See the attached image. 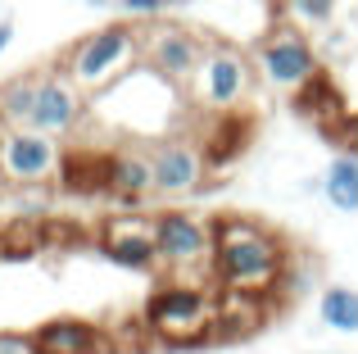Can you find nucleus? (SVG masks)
Instances as JSON below:
<instances>
[{"label": "nucleus", "mask_w": 358, "mask_h": 354, "mask_svg": "<svg viewBox=\"0 0 358 354\" xmlns=\"http://www.w3.org/2000/svg\"><path fill=\"white\" fill-rule=\"evenodd\" d=\"M186 91L177 82H168L164 73H155L150 64H136L131 73H122L118 82H109L105 91L87 100V114L100 118L114 141H127V146H141V141H168L177 136L186 118Z\"/></svg>", "instance_id": "obj_1"}, {"label": "nucleus", "mask_w": 358, "mask_h": 354, "mask_svg": "<svg viewBox=\"0 0 358 354\" xmlns=\"http://www.w3.org/2000/svg\"><path fill=\"white\" fill-rule=\"evenodd\" d=\"M286 273V241L254 218H218L213 222V286L241 295L277 291Z\"/></svg>", "instance_id": "obj_2"}, {"label": "nucleus", "mask_w": 358, "mask_h": 354, "mask_svg": "<svg viewBox=\"0 0 358 354\" xmlns=\"http://www.w3.org/2000/svg\"><path fill=\"white\" fill-rule=\"evenodd\" d=\"M136 64H141V32L131 23H109V27H100V32L82 36V41L64 55L59 73L91 100L96 91H105L109 82H118L122 73H131Z\"/></svg>", "instance_id": "obj_3"}, {"label": "nucleus", "mask_w": 358, "mask_h": 354, "mask_svg": "<svg viewBox=\"0 0 358 354\" xmlns=\"http://www.w3.org/2000/svg\"><path fill=\"white\" fill-rule=\"evenodd\" d=\"M213 318H218V300L209 286L168 282L145 300V327L164 346H204L213 337Z\"/></svg>", "instance_id": "obj_4"}, {"label": "nucleus", "mask_w": 358, "mask_h": 354, "mask_svg": "<svg viewBox=\"0 0 358 354\" xmlns=\"http://www.w3.org/2000/svg\"><path fill=\"white\" fill-rule=\"evenodd\" d=\"M254 69H259V78L268 82L272 91L295 96L299 87H308V82L322 73V59H317V45L308 41V32H299L286 18H277V23L259 36V45H254Z\"/></svg>", "instance_id": "obj_5"}, {"label": "nucleus", "mask_w": 358, "mask_h": 354, "mask_svg": "<svg viewBox=\"0 0 358 354\" xmlns=\"http://www.w3.org/2000/svg\"><path fill=\"white\" fill-rule=\"evenodd\" d=\"M250 87H254L250 59H245L241 50H231V45L209 41L204 64L195 69V78L186 82V100H191L195 109H204V114H231L236 105H245Z\"/></svg>", "instance_id": "obj_6"}, {"label": "nucleus", "mask_w": 358, "mask_h": 354, "mask_svg": "<svg viewBox=\"0 0 358 354\" xmlns=\"http://www.w3.org/2000/svg\"><path fill=\"white\" fill-rule=\"evenodd\" d=\"M155 218V250L159 264H168L177 273V282L186 277V268L213 273V222L195 218L186 209H159Z\"/></svg>", "instance_id": "obj_7"}, {"label": "nucleus", "mask_w": 358, "mask_h": 354, "mask_svg": "<svg viewBox=\"0 0 358 354\" xmlns=\"http://www.w3.org/2000/svg\"><path fill=\"white\" fill-rule=\"evenodd\" d=\"M59 141L32 127H9L0 132V182L9 186H50L59 177Z\"/></svg>", "instance_id": "obj_8"}, {"label": "nucleus", "mask_w": 358, "mask_h": 354, "mask_svg": "<svg viewBox=\"0 0 358 354\" xmlns=\"http://www.w3.org/2000/svg\"><path fill=\"white\" fill-rule=\"evenodd\" d=\"M204 50H209V41H204L195 27H182V23H159L155 18V27L141 32V64L164 73V78L177 82L182 91H186V82L195 78V69L204 64Z\"/></svg>", "instance_id": "obj_9"}, {"label": "nucleus", "mask_w": 358, "mask_h": 354, "mask_svg": "<svg viewBox=\"0 0 358 354\" xmlns=\"http://www.w3.org/2000/svg\"><path fill=\"white\" fill-rule=\"evenodd\" d=\"M100 255L127 273H155L159 250H155V218L141 209H122L100 227Z\"/></svg>", "instance_id": "obj_10"}, {"label": "nucleus", "mask_w": 358, "mask_h": 354, "mask_svg": "<svg viewBox=\"0 0 358 354\" xmlns=\"http://www.w3.org/2000/svg\"><path fill=\"white\" fill-rule=\"evenodd\" d=\"M150 169H155V195H195L209 182L204 146L186 141V136H168V141L150 146Z\"/></svg>", "instance_id": "obj_11"}, {"label": "nucleus", "mask_w": 358, "mask_h": 354, "mask_svg": "<svg viewBox=\"0 0 358 354\" xmlns=\"http://www.w3.org/2000/svg\"><path fill=\"white\" fill-rule=\"evenodd\" d=\"M82 114H87V96H82L64 73H50V78L36 82V100H32V114H27L23 127L45 132V136L59 141V136H69L73 127L82 123Z\"/></svg>", "instance_id": "obj_12"}, {"label": "nucleus", "mask_w": 358, "mask_h": 354, "mask_svg": "<svg viewBox=\"0 0 358 354\" xmlns=\"http://www.w3.org/2000/svg\"><path fill=\"white\" fill-rule=\"evenodd\" d=\"M105 191L114 195L122 209H141L145 195L155 191L150 150H141V146H114L105 155Z\"/></svg>", "instance_id": "obj_13"}, {"label": "nucleus", "mask_w": 358, "mask_h": 354, "mask_svg": "<svg viewBox=\"0 0 358 354\" xmlns=\"http://www.w3.org/2000/svg\"><path fill=\"white\" fill-rule=\"evenodd\" d=\"M36 354H105L109 341L87 318H50L32 332Z\"/></svg>", "instance_id": "obj_14"}, {"label": "nucleus", "mask_w": 358, "mask_h": 354, "mask_svg": "<svg viewBox=\"0 0 358 354\" xmlns=\"http://www.w3.org/2000/svg\"><path fill=\"white\" fill-rule=\"evenodd\" d=\"M322 195L331 200V209H341V213L358 209V160H354V155L336 160L331 169L322 173Z\"/></svg>", "instance_id": "obj_15"}, {"label": "nucleus", "mask_w": 358, "mask_h": 354, "mask_svg": "<svg viewBox=\"0 0 358 354\" xmlns=\"http://www.w3.org/2000/svg\"><path fill=\"white\" fill-rule=\"evenodd\" d=\"M317 313L331 332H358V291L350 286H327L322 300H317Z\"/></svg>", "instance_id": "obj_16"}, {"label": "nucleus", "mask_w": 358, "mask_h": 354, "mask_svg": "<svg viewBox=\"0 0 358 354\" xmlns=\"http://www.w3.org/2000/svg\"><path fill=\"white\" fill-rule=\"evenodd\" d=\"M336 9H341V0H281L277 18L295 23L299 32H317V27H331Z\"/></svg>", "instance_id": "obj_17"}, {"label": "nucleus", "mask_w": 358, "mask_h": 354, "mask_svg": "<svg viewBox=\"0 0 358 354\" xmlns=\"http://www.w3.org/2000/svg\"><path fill=\"white\" fill-rule=\"evenodd\" d=\"M245 123L241 118H222L218 127H213V136H209V146H204V160L209 164H231L236 160V150L245 146Z\"/></svg>", "instance_id": "obj_18"}, {"label": "nucleus", "mask_w": 358, "mask_h": 354, "mask_svg": "<svg viewBox=\"0 0 358 354\" xmlns=\"http://www.w3.org/2000/svg\"><path fill=\"white\" fill-rule=\"evenodd\" d=\"M36 82H41V78H14V82H5V91H0V118H9V123H27L32 100H36Z\"/></svg>", "instance_id": "obj_19"}, {"label": "nucleus", "mask_w": 358, "mask_h": 354, "mask_svg": "<svg viewBox=\"0 0 358 354\" xmlns=\"http://www.w3.org/2000/svg\"><path fill=\"white\" fill-rule=\"evenodd\" d=\"M18 209H23L27 218H41V213L50 209V191H45V186H23V191H18Z\"/></svg>", "instance_id": "obj_20"}, {"label": "nucleus", "mask_w": 358, "mask_h": 354, "mask_svg": "<svg viewBox=\"0 0 358 354\" xmlns=\"http://www.w3.org/2000/svg\"><path fill=\"white\" fill-rule=\"evenodd\" d=\"M168 5H173V0H122V9H127L136 23H155V18L164 14Z\"/></svg>", "instance_id": "obj_21"}, {"label": "nucleus", "mask_w": 358, "mask_h": 354, "mask_svg": "<svg viewBox=\"0 0 358 354\" xmlns=\"http://www.w3.org/2000/svg\"><path fill=\"white\" fill-rule=\"evenodd\" d=\"M0 354H36L32 332H0Z\"/></svg>", "instance_id": "obj_22"}, {"label": "nucleus", "mask_w": 358, "mask_h": 354, "mask_svg": "<svg viewBox=\"0 0 358 354\" xmlns=\"http://www.w3.org/2000/svg\"><path fill=\"white\" fill-rule=\"evenodd\" d=\"M336 136L345 141V150H350V155H358V114H345L341 127H336Z\"/></svg>", "instance_id": "obj_23"}, {"label": "nucleus", "mask_w": 358, "mask_h": 354, "mask_svg": "<svg viewBox=\"0 0 358 354\" xmlns=\"http://www.w3.org/2000/svg\"><path fill=\"white\" fill-rule=\"evenodd\" d=\"M9 41H14V23H9V18H5V23H0V55L9 50Z\"/></svg>", "instance_id": "obj_24"}, {"label": "nucleus", "mask_w": 358, "mask_h": 354, "mask_svg": "<svg viewBox=\"0 0 358 354\" xmlns=\"http://www.w3.org/2000/svg\"><path fill=\"white\" fill-rule=\"evenodd\" d=\"M91 5H96V9H109V5H114V0H91Z\"/></svg>", "instance_id": "obj_25"}]
</instances>
